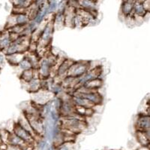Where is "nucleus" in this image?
Segmentation results:
<instances>
[{"instance_id":"obj_1","label":"nucleus","mask_w":150,"mask_h":150,"mask_svg":"<svg viewBox=\"0 0 150 150\" xmlns=\"http://www.w3.org/2000/svg\"><path fill=\"white\" fill-rule=\"evenodd\" d=\"M35 0H13L14 6L19 9H26L30 6Z\"/></svg>"},{"instance_id":"obj_2","label":"nucleus","mask_w":150,"mask_h":150,"mask_svg":"<svg viewBox=\"0 0 150 150\" xmlns=\"http://www.w3.org/2000/svg\"><path fill=\"white\" fill-rule=\"evenodd\" d=\"M142 5H143V9H144V10L145 11L149 10V7H150L149 0H145V1L142 3Z\"/></svg>"}]
</instances>
